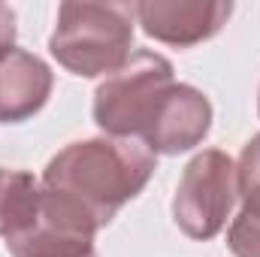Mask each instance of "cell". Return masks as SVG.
Here are the masks:
<instances>
[{"instance_id":"obj_1","label":"cell","mask_w":260,"mask_h":257,"mask_svg":"<svg viewBox=\"0 0 260 257\" xmlns=\"http://www.w3.org/2000/svg\"><path fill=\"white\" fill-rule=\"evenodd\" d=\"M154 176V154L136 139L70 142L43 170V218L70 233L97 236Z\"/></svg>"},{"instance_id":"obj_2","label":"cell","mask_w":260,"mask_h":257,"mask_svg":"<svg viewBox=\"0 0 260 257\" xmlns=\"http://www.w3.org/2000/svg\"><path fill=\"white\" fill-rule=\"evenodd\" d=\"M133 24V3H61L58 24L49 37V52L73 76H112L130 58Z\"/></svg>"},{"instance_id":"obj_3","label":"cell","mask_w":260,"mask_h":257,"mask_svg":"<svg viewBox=\"0 0 260 257\" xmlns=\"http://www.w3.org/2000/svg\"><path fill=\"white\" fill-rule=\"evenodd\" d=\"M176 85L173 64L157 52H136L94 91V121L106 136L142 139L164 94Z\"/></svg>"},{"instance_id":"obj_4","label":"cell","mask_w":260,"mask_h":257,"mask_svg":"<svg viewBox=\"0 0 260 257\" xmlns=\"http://www.w3.org/2000/svg\"><path fill=\"white\" fill-rule=\"evenodd\" d=\"M236 200L239 185L233 157L218 148H206L185 167L179 179L173 197V218L185 236L206 242L224 230Z\"/></svg>"},{"instance_id":"obj_5","label":"cell","mask_w":260,"mask_h":257,"mask_svg":"<svg viewBox=\"0 0 260 257\" xmlns=\"http://www.w3.org/2000/svg\"><path fill=\"white\" fill-rule=\"evenodd\" d=\"M142 30L176 49H191L212 40L230 18L233 3L227 0H139L133 3Z\"/></svg>"},{"instance_id":"obj_6","label":"cell","mask_w":260,"mask_h":257,"mask_svg":"<svg viewBox=\"0 0 260 257\" xmlns=\"http://www.w3.org/2000/svg\"><path fill=\"white\" fill-rule=\"evenodd\" d=\"M212 127V103L203 91H197L194 85H182L176 82L154 118L148 121V127L142 133V145L151 154H182L197 148Z\"/></svg>"},{"instance_id":"obj_7","label":"cell","mask_w":260,"mask_h":257,"mask_svg":"<svg viewBox=\"0 0 260 257\" xmlns=\"http://www.w3.org/2000/svg\"><path fill=\"white\" fill-rule=\"evenodd\" d=\"M55 76L49 64L24 49H12L0 61V124L34 118L52 97Z\"/></svg>"},{"instance_id":"obj_8","label":"cell","mask_w":260,"mask_h":257,"mask_svg":"<svg viewBox=\"0 0 260 257\" xmlns=\"http://www.w3.org/2000/svg\"><path fill=\"white\" fill-rule=\"evenodd\" d=\"M43 221V185L24 170L0 167V239L6 245L34 233Z\"/></svg>"},{"instance_id":"obj_9","label":"cell","mask_w":260,"mask_h":257,"mask_svg":"<svg viewBox=\"0 0 260 257\" xmlns=\"http://www.w3.org/2000/svg\"><path fill=\"white\" fill-rule=\"evenodd\" d=\"M12 257H97L94 239L82 233H70L64 227H55L52 221H40L34 233L24 239L6 245Z\"/></svg>"},{"instance_id":"obj_10","label":"cell","mask_w":260,"mask_h":257,"mask_svg":"<svg viewBox=\"0 0 260 257\" xmlns=\"http://www.w3.org/2000/svg\"><path fill=\"white\" fill-rule=\"evenodd\" d=\"M227 245L233 257H260V194L242 200V209L227 230Z\"/></svg>"},{"instance_id":"obj_11","label":"cell","mask_w":260,"mask_h":257,"mask_svg":"<svg viewBox=\"0 0 260 257\" xmlns=\"http://www.w3.org/2000/svg\"><path fill=\"white\" fill-rule=\"evenodd\" d=\"M236 185H239V200L260 194V133L245 142L236 160Z\"/></svg>"},{"instance_id":"obj_12","label":"cell","mask_w":260,"mask_h":257,"mask_svg":"<svg viewBox=\"0 0 260 257\" xmlns=\"http://www.w3.org/2000/svg\"><path fill=\"white\" fill-rule=\"evenodd\" d=\"M15 49V12L12 6L0 3V61Z\"/></svg>"},{"instance_id":"obj_13","label":"cell","mask_w":260,"mask_h":257,"mask_svg":"<svg viewBox=\"0 0 260 257\" xmlns=\"http://www.w3.org/2000/svg\"><path fill=\"white\" fill-rule=\"evenodd\" d=\"M257 112H260V97H257Z\"/></svg>"}]
</instances>
